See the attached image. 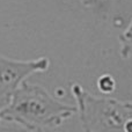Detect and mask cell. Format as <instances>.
Segmentation results:
<instances>
[{"label": "cell", "instance_id": "cell-8", "mask_svg": "<svg viewBox=\"0 0 132 132\" xmlns=\"http://www.w3.org/2000/svg\"><path fill=\"white\" fill-rule=\"evenodd\" d=\"M0 123H1V121H0Z\"/></svg>", "mask_w": 132, "mask_h": 132}, {"label": "cell", "instance_id": "cell-1", "mask_svg": "<svg viewBox=\"0 0 132 132\" xmlns=\"http://www.w3.org/2000/svg\"><path fill=\"white\" fill-rule=\"evenodd\" d=\"M77 112L75 105L60 102L48 89L27 80L0 109V121L13 123L28 131L56 129Z\"/></svg>", "mask_w": 132, "mask_h": 132}, {"label": "cell", "instance_id": "cell-4", "mask_svg": "<svg viewBox=\"0 0 132 132\" xmlns=\"http://www.w3.org/2000/svg\"><path fill=\"white\" fill-rule=\"evenodd\" d=\"M118 39L121 44L119 55L123 59H129L130 57H132V19L128 28L119 35Z\"/></svg>", "mask_w": 132, "mask_h": 132}, {"label": "cell", "instance_id": "cell-9", "mask_svg": "<svg viewBox=\"0 0 132 132\" xmlns=\"http://www.w3.org/2000/svg\"><path fill=\"white\" fill-rule=\"evenodd\" d=\"M101 1H103V0H101Z\"/></svg>", "mask_w": 132, "mask_h": 132}, {"label": "cell", "instance_id": "cell-6", "mask_svg": "<svg viewBox=\"0 0 132 132\" xmlns=\"http://www.w3.org/2000/svg\"><path fill=\"white\" fill-rule=\"evenodd\" d=\"M101 0H80V2H81L85 7H94Z\"/></svg>", "mask_w": 132, "mask_h": 132}, {"label": "cell", "instance_id": "cell-7", "mask_svg": "<svg viewBox=\"0 0 132 132\" xmlns=\"http://www.w3.org/2000/svg\"><path fill=\"white\" fill-rule=\"evenodd\" d=\"M124 131H129V132H132V118L129 119L125 124H124Z\"/></svg>", "mask_w": 132, "mask_h": 132}, {"label": "cell", "instance_id": "cell-2", "mask_svg": "<svg viewBox=\"0 0 132 132\" xmlns=\"http://www.w3.org/2000/svg\"><path fill=\"white\" fill-rule=\"evenodd\" d=\"M71 93L75 101V114L86 132L124 131V124L132 118V101L95 96L78 82L71 85Z\"/></svg>", "mask_w": 132, "mask_h": 132}, {"label": "cell", "instance_id": "cell-5", "mask_svg": "<svg viewBox=\"0 0 132 132\" xmlns=\"http://www.w3.org/2000/svg\"><path fill=\"white\" fill-rule=\"evenodd\" d=\"M96 85H97L100 93L103 94V95H110L117 88L116 79L109 73H104V74L100 75L97 81H96Z\"/></svg>", "mask_w": 132, "mask_h": 132}, {"label": "cell", "instance_id": "cell-3", "mask_svg": "<svg viewBox=\"0 0 132 132\" xmlns=\"http://www.w3.org/2000/svg\"><path fill=\"white\" fill-rule=\"evenodd\" d=\"M49 68L50 60L48 57L19 60L0 53V109L8 104L13 94L23 81L32 74L46 72Z\"/></svg>", "mask_w": 132, "mask_h": 132}]
</instances>
